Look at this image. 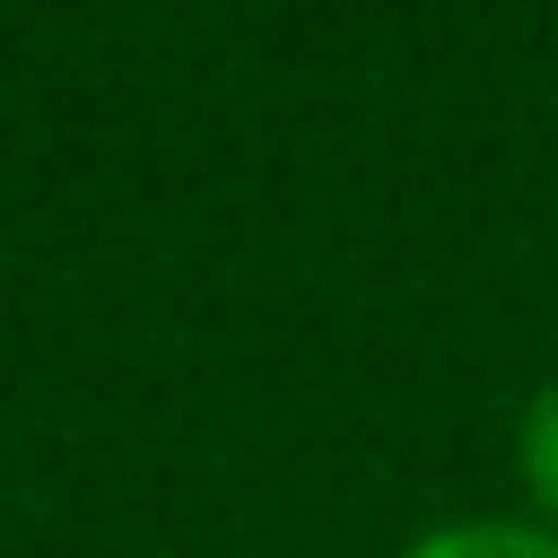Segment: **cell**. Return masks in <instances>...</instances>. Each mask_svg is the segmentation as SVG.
<instances>
[{
	"label": "cell",
	"instance_id": "7a4b0ae2",
	"mask_svg": "<svg viewBox=\"0 0 558 558\" xmlns=\"http://www.w3.org/2000/svg\"><path fill=\"white\" fill-rule=\"evenodd\" d=\"M514 462H523V497H532V523L558 532V384H541L523 401V436H514Z\"/></svg>",
	"mask_w": 558,
	"mask_h": 558
},
{
	"label": "cell",
	"instance_id": "6da1fadb",
	"mask_svg": "<svg viewBox=\"0 0 558 558\" xmlns=\"http://www.w3.org/2000/svg\"><path fill=\"white\" fill-rule=\"evenodd\" d=\"M401 558H558V532L480 514V523H436V532H418Z\"/></svg>",
	"mask_w": 558,
	"mask_h": 558
}]
</instances>
